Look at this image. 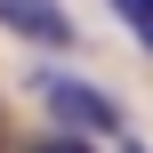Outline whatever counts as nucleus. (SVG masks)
I'll list each match as a JSON object with an SVG mask.
<instances>
[{
    "instance_id": "obj_1",
    "label": "nucleus",
    "mask_w": 153,
    "mask_h": 153,
    "mask_svg": "<svg viewBox=\"0 0 153 153\" xmlns=\"http://www.w3.org/2000/svg\"><path fill=\"white\" fill-rule=\"evenodd\" d=\"M40 97H48V113H56L65 129H121V105H113L105 89L73 81V73H48V81H40Z\"/></svg>"
},
{
    "instance_id": "obj_2",
    "label": "nucleus",
    "mask_w": 153,
    "mask_h": 153,
    "mask_svg": "<svg viewBox=\"0 0 153 153\" xmlns=\"http://www.w3.org/2000/svg\"><path fill=\"white\" fill-rule=\"evenodd\" d=\"M0 24L24 32V40H40V48H73V16H65V0H0Z\"/></svg>"
},
{
    "instance_id": "obj_3",
    "label": "nucleus",
    "mask_w": 153,
    "mask_h": 153,
    "mask_svg": "<svg viewBox=\"0 0 153 153\" xmlns=\"http://www.w3.org/2000/svg\"><path fill=\"white\" fill-rule=\"evenodd\" d=\"M113 16H121V24H137V32H145V48H153V0H113Z\"/></svg>"
},
{
    "instance_id": "obj_4",
    "label": "nucleus",
    "mask_w": 153,
    "mask_h": 153,
    "mask_svg": "<svg viewBox=\"0 0 153 153\" xmlns=\"http://www.w3.org/2000/svg\"><path fill=\"white\" fill-rule=\"evenodd\" d=\"M32 153H89V145H81V137L65 129V137H40V145H32Z\"/></svg>"
},
{
    "instance_id": "obj_5",
    "label": "nucleus",
    "mask_w": 153,
    "mask_h": 153,
    "mask_svg": "<svg viewBox=\"0 0 153 153\" xmlns=\"http://www.w3.org/2000/svg\"><path fill=\"white\" fill-rule=\"evenodd\" d=\"M121 153H145V145H121Z\"/></svg>"
}]
</instances>
